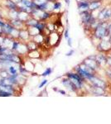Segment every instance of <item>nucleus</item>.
Listing matches in <instances>:
<instances>
[{
	"instance_id": "nucleus-1",
	"label": "nucleus",
	"mask_w": 111,
	"mask_h": 124,
	"mask_svg": "<svg viewBox=\"0 0 111 124\" xmlns=\"http://www.w3.org/2000/svg\"><path fill=\"white\" fill-rule=\"evenodd\" d=\"M108 23L100 22V25L94 30V37L98 40H102L106 37H110L108 32Z\"/></svg>"
},
{
	"instance_id": "nucleus-2",
	"label": "nucleus",
	"mask_w": 111,
	"mask_h": 124,
	"mask_svg": "<svg viewBox=\"0 0 111 124\" xmlns=\"http://www.w3.org/2000/svg\"><path fill=\"white\" fill-rule=\"evenodd\" d=\"M90 83L92 85L94 86H96V87H100V88H102V89H105L107 88V83L104 79H100V77H97L96 75L93 76L90 80Z\"/></svg>"
},
{
	"instance_id": "nucleus-3",
	"label": "nucleus",
	"mask_w": 111,
	"mask_h": 124,
	"mask_svg": "<svg viewBox=\"0 0 111 124\" xmlns=\"http://www.w3.org/2000/svg\"><path fill=\"white\" fill-rule=\"evenodd\" d=\"M46 39H47V41H46L47 44H49V45H51V46H56L59 43V41H60L59 33L52 31L51 33L49 34V36H48Z\"/></svg>"
},
{
	"instance_id": "nucleus-4",
	"label": "nucleus",
	"mask_w": 111,
	"mask_h": 124,
	"mask_svg": "<svg viewBox=\"0 0 111 124\" xmlns=\"http://www.w3.org/2000/svg\"><path fill=\"white\" fill-rule=\"evenodd\" d=\"M98 48L101 52H107L111 51V43L109 39H102L99 43Z\"/></svg>"
},
{
	"instance_id": "nucleus-5",
	"label": "nucleus",
	"mask_w": 111,
	"mask_h": 124,
	"mask_svg": "<svg viewBox=\"0 0 111 124\" xmlns=\"http://www.w3.org/2000/svg\"><path fill=\"white\" fill-rule=\"evenodd\" d=\"M75 70H76V72H77L79 75L83 78V79H85L86 81H90V79H91L93 76H94V75H93V74H90V73H89V72H87V71L84 70L80 66V65H79L78 66H76Z\"/></svg>"
},
{
	"instance_id": "nucleus-6",
	"label": "nucleus",
	"mask_w": 111,
	"mask_h": 124,
	"mask_svg": "<svg viewBox=\"0 0 111 124\" xmlns=\"http://www.w3.org/2000/svg\"><path fill=\"white\" fill-rule=\"evenodd\" d=\"M61 84L71 92H77V90H78V89L76 87V85H75L71 82V80H70V79H68L67 77H66V79H62Z\"/></svg>"
},
{
	"instance_id": "nucleus-7",
	"label": "nucleus",
	"mask_w": 111,
	"mask_h": 124,
	"mask_svg": "<svg viewBox=\"0 0 111 124\" xmlns=\"http://www.w3.org/2000/svg\"><path fill=\"white\" fill-rule=\"evenodd\" d=\"M77 6L80 12L88 11V10H90V1L89 0H80V1H77Z\"/></svg>"
},
{
	"instance_id": "nucleus-8",
	"label": "nucleus",
	"mask_w": 111,
	"mask_h": 124,
	"mask_svg": "<svg viewBox=\"0 0 111 124\" xmlns=\"http://www.w3.org/2000/svg\"><path fill=\"white\" fill-rule=\"evenodd\" d=\"M95 61H97L100 66H106L107 65V56L104 53L95 55Z\"/></svg>"
},
{
	"instance_id": "nucleus-9",
	"label": "nucleus",
	"mask_w": 111,
	"mask_h": 124,
	"mask_svg": "<svg viewBox=\"0 0 111 124\" xmlns=\"http://www.w3.org/2000/svg\"><path fill=\"white\" fill-rule=\"evenodd\" d=\"M83 62L85 65H87L88 66H90V68H92L93 70H96V71H97V70L100 68V65H99L97 61L94 59H90V58L87 57Z\"/></svg>"
},
{
	"instance_id": "nucleus-10",
	"label": "nucleus",
	"mask_w": 111,
	"mask_h": 124,
	"mask_svg": "<svg viewBox=\"0 0 111 124\" xmlns=\"http://www.w3.org/2000/svg\"><path fill=\"white\" fill-rule=\"evenodd\" d=\"M102 5L100 0H90V11H96L100 8Z\"/></svg>"
},
{
	"instance_id": "nucleus-11",
	"label": "nucleus",
	"mask_w": 111,
	"mask_h": 124,
	"mask_svg": "<svg viewBox=\"0 0 111 124\" xmlns=\"http://www.w3.org/2000/svg\"><path fill=\"white\" fill-rule=\"evenodd\" d=\"M15 27H13V24L9 23H5L4 26L3 27V32L6 34L7 36H10V34L12 33V31H13Z\"/></svg>"
},
{
	"instance_id": "nucleus-12",
	"label": "nucleus",
	"mask_w": 111,
	"mask_h": 124,
	"mask_svg": "<svg viewBox=\"0 0 111 124\" xmlns=\"http://www.w3.org/2000/svg\"><path fill=\"white\" fill-rule=\"evenodd\" d=\"M30 13H27V12H23V11H20L19 13H18V18L20 21L22 22H24V23H26V22H27L28 20L30 19Z\"/></svg>"
},
{
	"instance_id": "nucleus-13",
	"label": "nucleus",
	"mask_w": 111,
	"mask_h": 124,
	"mask_svg": "<svg viewBox=\"0 0 111 124\" xmlns=\"http://www.w3.org/2000/svg\"><path fill=\"white\" fill-rule=\"evenodd\" d=\"M30 34L28 32V30H21L19 34V38H21L23 41H26L29 39Z\"/></svg>"
},
{
	"instance_id": "nucleus-14",
	"label": "nucleus",
	"mask_w": 111,
	"mask_h": 124,
	"mask_svg": "<svg viewBox=\"0 0 111 124\" xmlns=\"http://www.w3.org/2000/svg\"><path fill=\"white\" fill-rule=\"evenodd\" d=\"M6 6L10 10H15L17 8V3H16L15 2L12 1V0H8L6 2Z\"/></svg>"
},
{
	"instance_id": "nucleus-15",
	"label": "nucleus",
	"mask_w": 111,
	"mask_h": 124,
	"mask_svg": "<svg viewBox=\"0 0 111 124\" xmlns=\"http://www.w3.org/2000/svg\"><path fill=\"white\" fill-rule=\"evenodd\" d=\"M27 30H28V32H29L30 36H31V37H34V36L41 33V31H40L39 30H38L37 27H29Z\"/></svg>"
},
{
	"instance_id": "nucleus-16",
	"label": "nucleus",
	"mask_w": 111,
	"mask_h": 124,
	"mask_svg": "<svg viewBox=\"0 0 111 124\" xmlns=\"http://www.w3.org/2000/svg\"><path fill=\"white\" fill-rule=\"evenodd\" d=\"M33 41H35V42H37V44H41L42 42H43L45 40H44V37L42 35V32L37 34V35L34 36L33 37Z\"/></svg>"
},
{
	"instance_id": "nucleus-17",
	"label": "nucleus",
	"mask_w": 111,
	"mask_h": 124,
	"mask_svg": "<svg viewBox=\"0 0 111 124\" xmlns=\"http://www.w3.org/2000/svg\"><path fill=\"white\" fill-rule=\"evenodd\" d=\"M27 47L29 51H35V50L37 49V43L35 42L34 41H31L27 43Z\"/></svg>"
},
{
	"instance_id": "nucleus-18",
	"label": "nucleus",
	"mask_w": 111,
	"mask_h": 124,
	"mask_svg": "<svg viewBox=\"0 0 111 124\" xmlns=\"http://www.w3.org/2000/svg\"><path fill=\"white\" fill-rule=\"evenodd\" d=\"M50 17H51V13L43 11L41 15V17H40V21H46V20L49 19Z\"/></svg>"
},
{
	"instance_id": "nucleus-19",
	"label": "nucleus",
	"mask_w": 111,
	"mask_h": 124,
	"mask_svg": "<svg viewBox=\"0 0 111 124\" xmlns=\"http://www.w3.org/2000/svg\"><path fill=\"white\" fill-rule=\"evenodd\" d=\"M12 24L13 25L14 27H16V28H17V29H20L22 27V26H23V22L20 21L19 19H13Z\"/></svg>"
},
{
	"instance_id": "nucleus-20",
	"label": "nucleus",
	"mask_w": 111,
	"mask_h": 124,
	"mask_svg": "<svg viewBox=\"0 0 111 124\" xmlns=\"http://www.w3.org/2000/svg\"><path fill=\"white\" fill-rule=\"evenodd\" d=\"M18 71H19V74L20 75H27L29 74V71L27 70L24 65L23 64H20L19 65V68H18Z\"/></svg>"
},
{
	"instance_id": "nucleus-21",
	"label": "nucleus",
	"mask_w": 111,
	"mask_h": 124,
	"mask_svg": "<svg viewBox=\"0 0 111 124\" xmlns=\"http://www.w3.org/2000/svg\"><path fill=\"white\" fill-rule=\"evenodd\" d=\"M28 56L30 58H39L40 57V53L37 51V50L35 51H31L28 52Z\"/></svg>"
},
{
	"instance_id": "nucleus-22",
	"label": "nucleus",
	"mask_w": 111,
	"mask_h": 124,
	"mask_svg": "<svg viewBox=\"0 0 111 124\" xmlns=\"http://www.w3.org/2000/svg\"><path fill=\"white\" fill-rule=\"evenodd\" d=\"M17 70H18V68H16V66H14L13 65H10L9 67V72L10 75H16L17 74Z\"/></svg>"
},
{
	"instance_id": "nucleus-23",
	"label": "nucleus",
	"mask_w": 111,
	"mask_h": 124,
	"mask_svg": "<svg viewBox=\"0 0 111 124\" xmlns=\"http://www.w3.org/2000/svg\"><path fill=\"white\" fill-rule=\"evenodd\" d=\"M19 45H20V42L18 41H13V43H12V51H16L17 50V48H18L19 46Z\"/></svg>"
},
{
	"instance_id": "nucleus-24",
	"label": "nucleus",
	"mask_w": 111,
	"mask_h": 124,
	"mask_svg": "<svg viewBox=\"0 0 111 124\" xmlns=\"http://www.w3.org/2000/svg\"><path fill=\"white\" fill-rule=\"evenodd\" d=\"M51 73H52V69H51V68H46V70L42 74V75L43 77H46V76H48V75H50Z\"/></svg>"
},
{
	"instance_id": "nucleus-25",
	"label": "nucleus",
	"mask_w": 111,
	"mask_h": 124,
	"mask_svg": "<svg viewBox=\"0 0 111 124\" xmlns=\"http://www.w3.org/2000/svg\"><path fill=\"white\" fill-rule=\"evenodd\" d=\"M61 8V3L60 2H54L53 3V10H59Z\"/></svg>"
},
{
	"instance_id": "nucleus-26",
	"label": "nucleus",
	"mask_w": 111,
	"mask_h": 124,
	"mask_svg": "<svg viewBox=\"0 0 111 124\" xmlns=\"http://www.w3.org/2000/svg\"><path fill=\"white\" fill-rule=\"evenodd\" d=\"M105 75H106V76L111 80V68H110V67L106 68L105 69Z\"/></svg>"
},
{
	"instance_id": "nucleus-27",
	"label": "nucleus",
	"mask_w": 111,
	"mask_h": 124,
	"mask_svg": "<svg viewBox=\"0 0 111 124\" xmlns=\"http://www.w3.org/2000/svg\"><path fill=\"white\" fill-rule=\"evenodd\" d=\"M47 79H44V80H42V82H41V84H40L39 85V86H38V88H39V89H42V87H44V86H45L46 84H47Z\"/></svg>"
},
{
	"instance_id": "nucleus-28",
	"label": "nucleus",
	"mask_w": 111,
	"mask_h": 124,
	"mask_svg": "<svg viewBox=\"0 0 111 124\" xmlns=\"http://www.w3.org/2000/svg\"><path fill=\"white\" fill-rule=\"evenodd\" d=\"M64 37H65L66 39L69 38V30H68V28H66L65 32H64Z\"/></svg>"
},
{
	"instance_id": "nucleus-29",
	"label": "nucleus",
	"mask_w": 111,
	"mask_h": 124,
	"mask_svg": "<svg viewBox=\"0 0 111 124\" xmlns=\"http://www.w3.org/2000/svg\"><path fill=\"white\" fill-rule=\"evenodd\" d=\"M107 65L110 68H111V55L107 57Z\"/></svg>"
},
{
	"instance_id": "nucleus-30",
	"label": "nucleus",
	"mask_w": 111,
	"mask_h": 124,
	"mask_svg": "<svg viewBox=\"0 0 111 124\" xmlns=\"http://www.w3.org/2000/svg\"><path fill=\"white\" fill-rule=\"evenodd\" d=\"M74 52H75L74 50H70L69 52H67V53L66 54V56H71V55L74 54Z\"/></svg>"
},
{
	"instance_id": "nucleus-31",
	"label": "nucleus",
	"mask_w": 111,
	"mask_h": 124,
	"mask_svg": "<svg viewBox=\"0 0 111 124\" xmlns=\"http://www.w3.org/2000/svg\"><path fill=\"white\" fill-rule=\"evenodd\" d=\"M67 44H68V46H69L70 47H72V39L70 38V37L67 39Z\"/></svg>"
},
{
	"instance_id": "nucleus-32",
	"label": "nucleus",
	"mask_w": 111,
	"mask_h": 124,
	"mask_svg": "<svg viewBox=\"0 0 111 124\" xmlns=\"http://www.w3.org/2000/svg\"><path fill=\"white\" fill-rule=\"evenodd\" d=\"M108 32H109V35L111 36V23L108 24Z\"/></svg>"
},
{
	"instance_id": "nucleus-33",
	"label": "nucleus",
	"mask_w": 111,
	"mask_h": 124,
	"mask_svg": "<svg viewBox=\"0 0 111 124\" xmlns=\"http://www.w3.org/2000/svg\"><path fill=\"white\" fill-rule=\"evenodd\" d=\"M58 92H59L60 94H62V95H66V93L65 90H61V89H59V90H58Z\"/></svg>"
},
{
	"instance_id": "nucleus-34",
	"label": "nucleus",
	"mask_w": 111,
	"mask_h": 124,
	"mask_svg": "<svg viewBox=\"0 0 111 124\" xmlns=\"http://www.w3.org/2000/svg\"><path fill=\"white\" fill-rule=\"evenodd\" d=\"M4 24H5V23H3V21H1V20H0V27H3V26H4Z\"/></svg>"
},
{
	"instance_id": "nucleus-35",
	"label": "nucleus",
	"mask_w": 111,
	"mask_h": 124,
	"mask_svg": "<svg viewBox=\"0 0 111 124\" xmlns=\"http://www.w3.org/2000/svg\"><path fill=\"white\" fill-rule=\"evenodd\" d=\"M65 2H66V3L67 5H69L70 4V0H65Z\"/></svg>"
},
{
	"instance_id": "nucleus-36",
	"label": "nucleus",
	"mask_w": 111,
	"mask_h": 124,
	"mask_svg": "<svg viewBox=\"0 0 111 124\" xmlns=\"http://www.w3.org/2000/svg\"><path fill=\"white\" fill-rule=\"evenodd\" d=\"M109 40H110V43H111V36H110V39H109Z\"/></svg>"
},
{
	"instance_id": "nucleus-37",
	"label": "nucleus",
	"mask_w": 111,
	"mask_h": 124,
	"mask_svg": "<svg viewBox=\"0 0 111 124\" xmlns=\"http://www.w3.org/2000/svg\"><path fill=\"white\" fill-rule=\"evenodd\" d=\"M2 18V15H1V13H0V19Z\"/></svg>"
}]
</instances>
